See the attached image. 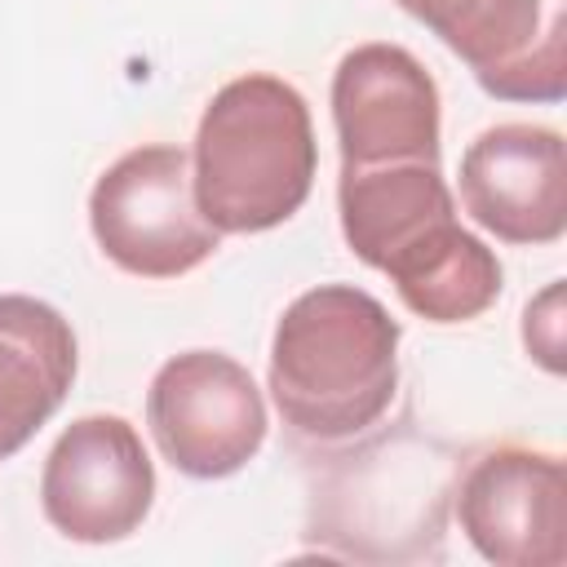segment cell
<instances>
[{
  "label": "cell",
  "instance_id": "1",
  "mask_svg": "<svg viewBox=\"0 0 567 567\" xmlns=\"http://www.w3.org/2000/svg\"><path fill=\"white\" fill-rule=\"evenodd\" d=\"M337 213L350 252L381 270L399 301L430 323H470L496 306L505 270L461 226L439 164L341 168Z\"/></svg>",
  "mask_w": 567,
  "mask_h": 567
},
{
  "label": "cell",
  "instance_id": "2",
  "mask_svg": "<svg viewBox=\"0 0 567 567\" xmlns=\"http://www.w3.org/2000/svg\"><path fill=\"white\" fill-rule=\"evenodd\" d=\"M399 319L354 284H319L292 297L266 368L284 425L310 443L368 434L399 390Z\"/></svg>",
  "mask_w": 567,
  "mask_h": 567
},
{
  "label": "cell",
  "instance_id": "3",
  "mask_svg": "<svg viewBox=\"0 0 567 567\" xmlns=\"http://www.w3.org/2000/svg\"><path fill=\"white\" fill-rule=\"evenodd\" d=\"M319 146L306 97L266 71L213 93L190 146L195 204L221 235L284 226L315 186Z\"/></svg>",
  "mask_w": 567,
  "mask_h": 567
},
{
  "label": "cell",
  "instance_id": "4",
  "mask_svg": "<svg viewBox=\"0 0 567 567\" xmlns=\"http://www.w3.org/2000/svg\"><path fill=\"white\" fill-rule=\"evenodd\" d=\"M89 230L111 266L137 279H177L221 248L199 213L190 151L151 142L124 151L89 190Z\"/></svg>",
  "mask_w": 567,
  "mask_h": 567
},
{
  "label": "cell",
  "instance_id": "5",
  "mask_svg": "<svg viewBox=\"0 0 567 567\" xmlns=\"http://www.w3.org/2000/svg\"><path fill=\"white\" fill-rule=\"evenodd\" d=\"M146 425L159 456L186 478H230L266 443V399L252 372L221 350H182L151 377Z\"/></svg>",
  "mask_w": 567,
  "mask_h": 567
},
{
  "label": "cell",
  "instance_id": "6",
  "mask_svg": "<svg viewBox=\"0 0 567 567\" xmlns=\"http://www.w3.org/2000/svg\"><path fill=\"white\" fill-rule=\"evenodd\" d=\"M155 505V465L142 434L115 412L71 421L44 456L40 509L53 532L80 545H115Z\"/></svg>",
  "mask_w": 567,
  "mask_h": 567
},
{
  "label": "cell",
  "instance_id": "7",
  "mask_svg": "<svg viewBox=\"0 0 567 567\" xmlns=\"http://www.w3.org/2000/svg\"><path fill=\"white\" fill-rule=\"evenodd\" d=\"M496 102H563L567 0H399Z\"/></svg>",
  "mask_w": 567,
  "mask_h": 567
},
{
  "label": "cell",
  "instance_id": "8",
  "mask_svg": "<svg viewBox=\"0 0 567 567\" xmlns=\"http://www.w3.org/2000/svg\"><path fill=\"white\" fill-rule=\"evenodd\" d=\"M456 523L465 540L496 567L567 563V474L563 456L501 443L478 452L456 487Z\"/></svg>",
  "mask_w": 567,
  "mask_h": 567
},
{
  "label": "cell",
  "instance_id": "9",
  "mask_svg": "<svg viewBox=\"0 0 567 567\" xmlns=\"http://www.w3.org/2000/svg\"><path fill=\"white\" fill-rule=\"evenodd\" d=\"M332 128L341 168L439 164V84L403 44H359L332 71Z\"/></svg>",
  "mask_w": 567,
  "mask_h": 567
},
{
  "label": "cell",
  "instance_id": "10",
  "mask_svg": "<svg viewBox=\"0 0 567 567\" xmlns=\"http://www.w3.org/2000/svg\"><path fill=\"white\" fill-rule=\"evenodd\" d=\"M461 204L501 244H558L567 230V151L545 124H492L461 155Z\"/></svg>",
  "mask_w": 567,
  "mask_h": 567
},
{
  "label": "cell",
  "instance_id": "11",
  "mask_svg": "<svg viewBox=\"0 0 567 567\" xmlns=\"http://www.w3.org/2000/svg\"><path fill=\"white\" fill-rule=\"evenodd\" d=\"M80 368L66 315L27 292H0V461L62 408Z\"/></svg>",
  "mask_w": 567,
  "mask_h": 567
},
{
  "label": "cell",
  "instance_id": "12",
  "mask_svg": "<svg viewBox=\"0 0 567 567\" xmlns=\"http://www.w3.org/2000/svg\"><path fill=\"white\" fill-rule=\"evenodd\" d=\"M523 346L545 372H563V279L545 284L523 310Z\"/></svg>",
  "mask_w": 567,
  "mask_h": 567
}]
</instances>
